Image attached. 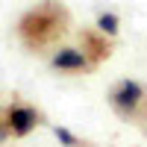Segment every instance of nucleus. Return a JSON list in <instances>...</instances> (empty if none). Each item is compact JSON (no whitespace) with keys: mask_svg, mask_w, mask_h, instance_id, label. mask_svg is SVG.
Masks as SVG:
<instances>
[{"mask_svg":"<svg viewBox=\"0 0 147 147\" xmlns=\"http://www.w3.org/2000/svg\"><path fill=\"white\" fill-rule=\"evenodd\" d=\"M109 100H112V106L118 109L121 115H132L141 106V100H144V85L138 80H121L112 88Z\"/></svg>","mask_w":147,"mask_h":147,"instance_id":"obj_1","label":"nucleus"},{"mask_svg":"<svg viewBox=\"0 0 147 147\" xmlns=\"http://www.w3.org/2000/svg\"><path fill=\"white\" fill-rule=\"evenodd\" d=\"M6 124H9V129L15 132V136H27V132L35 129V124H38V112L30 109V106H9Z\"/></svg>","mask_w":147,"mask_h":147,"instance_id":"obj_2","label":"nucleus"},{"mask_svg":"<svg viewBox=\"0 0 147 147\" xmlns=\"http://www.w3.org/2000/svg\"><path fill=\"white\" fill-rule=\"evenodd\" d=\"M50 65H53L56 71H82L88 62H85V56H82L80 50H74V47H62V50L53 53Z\"/></svg>","mask_w":147,"mask_h":147,"instance_id":"obj_3","label":"nucleus"},{"mask_svg":"<svg viewBox=\"0 0 147 147\" xmlns=\"http://www.w3.org/2000/svg\"><path fill=\"white\" fill-rule=\"evenodd\" d=\"M97 27H100L106 35H115V32H118V15H112V12H103V15L97 18Z\"/></svg>","mask_w":147,"mask_h":147,"instance_id":"obj_4","label":"nucleus"},{"mask_svg":"<svg viewBox=\"0 0 147 147\" xmlns=\"http://www.w3.org/2000/svg\"><path fill=\"white\" fill-rule=\"evenodd\" d=\"M53 132H56V138L62 141L65 147H80V138L74 136V132H71L68 127H53Z\"/></svg>","mask_w":147,"mask_h":147,"instance_id":"obj_5","label":"nucleus"}]
</instances>
